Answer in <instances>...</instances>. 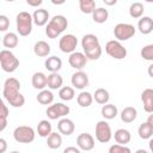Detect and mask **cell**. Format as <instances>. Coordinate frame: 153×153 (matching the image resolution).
<instances>
[{
    "instance_id": "obj_43",
    "label": "cell",
    "mask_w": 153,
    "mask_h": 153,
    "mask_svg": "<svg viewBox=\"0 0 153 153\" xmlns=\"http://www.w3.org/2000/svg\"><path fill=\"white\" fill-rule=\"evenodd\" d=\"M6 148H7V143H6V140H5L4 137H1V139H0V153H5Z\"/></svg>"
},
{
    "instance_id": "obj_24",
    "label": "cell",
    "mask_w": 153,
    "mask_h": 153,
    "mask_svg": "<svg viewBox=\"0 0 153 153\" xmlns=\"http://www.w3.org/2000/svg\"><path fill=\"white\" fill-rule=\"evenodd\" d=\"M53 127H51V123L47 120H42L38 122L37 124V133L41 137H48L53 131H51Z\"/></svg>"
},
{
    "instance_id": "obj_17",
    "label": "cell",
    "mask_w": 153,
    "mask_h": 153,
    "mask_svg": "<svg viewBox=\"0 0 153 153\" xmlns=\"http://www.w3.org/2000/svg\"><path fill=\"white\" fill-rule=\"evenodd\" d=\"M31 82H32V86L36 90H41L42 91V90H44L45 86H48V76L42 72H36L32 75Z\"/></svg>"
},
{
    "instance_id": "obj_18",
    "label": "cell",
    "mask_w": 153,
    "mask_h": 153,
    "mask_svg": "<svg viewBox=\"0 0 153 153\" xmlns=\"http://www.w3.org/2000/svg\"><path fill=\"white\" fill-rule=\"evenodd\" d=\"M32 19H33V23L37 25V26H43L45 25L49 19V12L44 8H38L33 12L32 14Z\"/></svg>"
},
{
    "instance_id": "obj_39",
    "label": "cell",
    "mask_w": 153,
    "mask_h": 153,
    "mask_svg": "<svg viewBox=\"0 0 153 153\" xmlns=\"http://www.w3.org/2000/svg\"><path fill=\"white\" fill-rule=\"evenodd\" d=\"M109 153H131L130 148L127 147V146H123V145H112L110 146L109 148Z\"/></svg>"
},
{
    "instance_id": "obj_3",
    "label": "cell",
    "mask_w": 153,
    "mask_h": 153,
    "mask_svg": "<svg viewBox=\"0 0 153 153\" xmlns=\"http://www.w3.org/2000/svg\"><path fill=\"white\" fill-rule=\"evenodd\" d=\"M67 26H68V22L66 19V17H63L61 14L54 16L49 20V23L45 27V35L49 38H56L67 29Z\"/></svg>"
},
{
    "instance_id": "obj_12",
    "label": "cell",
    "mask_w": 153,
    "mask_h": 153,
    "mask_svg": "<svg viewBox=\"0 0 153 153\" xmlns=\"http://www.w3.org/2000/svg\"><path fill=\"white\" fill-rule=\"evenodd\" d=\"M87 60H88V59L86 57V55H85L84 53L74 51V53H72V54L69 55V57H68V63H69V66H71L72 68L78 69V71H81V69L86 66Z\"/></svg>"
},
{
    "instance_id": "obj_31",
    "label": "cell",
    "mask_w": 153,
    "mask_h": 153,
    "mask_svg": "<svg viewBox=\"0 0 153 153\" xmlns=\"http://www.w3.org/2000/svg\"><path fill=\"white\" fill-rule=\"evenodd\" d=\"M93 99L98 104L105 105V104H108V102L110 99V94H109V92L105 88H97L94 94H93Z\"/></svg>"
},
{
    "instance_id": "obj_23",
    "label": "cell",
    "mask_w": 153,
    "mask_h": 153,
    "mask_svg": "<svg viewBox=\"0 0 153 153\" xmlns=\"http://www.w3.org/2000/svg\"><path fill=\"white\" fill-rule=\"evenodd\" d=\"M136 116H137V111L133 106H127V108H124L121 111V120L124 123H131V122H134L135 118H136Z\"/></svg>"
},
{
    "instance_id": "obj_1",
    "label": "cell",
    "mask_w": 153,
    "mask_h": 153,
    "mask_svg": "<svg viewBox=\"0 0 153 153\" xmlns=\"http://www.w3.org/2000/svg\"><path fill=\"white\" fill-rule=\"evenodd\" d=\"M19 91H20V82L18 79L8 78L5 80L2 96L8 102V104L13 108H20L25 103V98Z\"/></svg>"
},
{
    "instance_id": "obj_10",
    "label": "cell",
    "mask_w": 153,
    "mask_h": 153,
    "mask_svg": "<svg viewBox=\"0 0 153 153\" xmlns=\"http://www.w3.org/2000/svg\"><path fill=\"white\" fill-rule=\"evenodd\" d=\"M45 114L50 120H57L69 114V106L63 103H55L47 108Z\"/></svg>"
},
{
    "instance_id": "obj_41",
    "label": "cell",
    "mask_w": 153,
    "mask_h": 153,
    "mask_svg": "<svg viewBox=\"0 0 153 153\" xmlns=\"http://www.w3.org/2000/svg\"><path fill=\"white\" fill-rule=\"evenodd\" d=\"M63 153H81V152H80L79 148H76L74 146H69V147L63 149Z\"/></svg>"
},
{
    "instance_id": "obj_19",
    "label": "cell",
    "mask_w": 153,
    "mask_h": 153,
    "mask_svg": "<svg viewBox=\"0 0 153 153\" xmlns=\"http://www.w3.org/2000/svg\"><path fill=\"white\" fill-rule=\"evenodd\" d=\"M137 29L142 35H148L153 31V19L151 17H142L139 19Z\"/></svg>"
},
{
    "instance_id": "obj_48",
    "label": "cell",
    "mask_w": 153,
    "mask_h": 153,
    "mask_svg": "<svg viewBox=\"0 0 153 153\" xmlns=\"http://www.w3.org/2000/svg\"><path fill=\"white\" fill-rule=\"evenodd\" d=\"M135 153H148V152H147L146 149H142V148H140V149H137Z\"/></svg>"
},
{
    "instance_id": "obj_5",
    "label": "cell",
    "mask_w": 153,
    "mask_h": 153,
    "mask_svg": "<svg viewBox=\"0 0 153 153\" xmlns=\"http://www.w3.org/2000/svg\"><path fill=\"white\" fill-rule=\"evenodd\" d=\"M0 65L4 72L12 73L19 67V60L11 50L4 49L0 51Z\"/></svg>"
},
{
    "instance_id": "obj_16",
    "label": "cell",
    "mask_w": 153,
    "mask_h": 153,
    "mask_svg": "<svg viewBox=\"0 0 153 153\" xmlns=\"http://www.w3.org/2000/svg\"><path fill=\"white\" fill-rule=\"evenodd\" d=\"M141 100L143 104V110L148 114L153 112V88H146L141 93Z\"/></svg>"
},
{
    "instance_id": "obj_28",
    "label": "cell",
    "mask_w": 153,
    "mask_h": 153,
    "mask_svg": "<svg viewBox=\"0 0 153 153\" xmlns=\"http://www.w3.org/2000/svg\"><path fill=\"white\" fill-rule=\"evenodd\" d=\"M36 99H37V102H38L39 104H42V105H49V104H51L53 100H54V94H53V92L49 91V90H42V91L37 94Z\"/></svg>"
},
{
    "instance_id": "obj_26",
    "label": "cell",
    "mask_w": 153,
    "mask_h": 153,
    "mask_svg": "<svg viewBox=\"0 0 153 153\" xmlns=\"http://www.w3.org/2000/svg\"><path fill=\"white\" fill-rule=\"evenodd\" d=\"M62 84H63V79L59 73H50L48 75V87L50 90L61 88Z\"/></svg>"
},
{
    "instance_id": "obj_6",
    "label": "cell",
    "mask_w": 153,
    "mask_h": 153,
    "mask_svg": "<svg viewBox=\"0 0 153 153\" xmlns=\"http://www.w3.org/2000/svg\"><path fill=\"white\" fill-rule=\"evenodd\" d=\"M13 137L19 143H30L35 140V130L29 126H19L14 129Z\"/></svg>"
},
{
    "instance_id": "obj_20",
    "label": "cell",
    "mask_w": 153,
    "mask_h": 153,
    "mask_svg": "<svg viewBox=\"0 0 153 153\" xmlns=\"http://www.w3.org/2000/svg\"><path fill=\"white\" fill-rule=\"evenodd\" d=\"M44 66L50 73H57L62 68V61L57 56H50L45 60Z\"/></svg>"
},
{
    "instance_id": "obj_21",
    "label": "cell",
    "mask_w": 153,
    "mask_h": 153,
    "mask_svg": "<svg viewBox=\"0 0 153 153\" xmlns=\"http://www.w3.org/2000/svg\"><path fill=\"white\" fill-rule=\"evenodd\" d=\"M33 53L38 57H45L50 54V45L45 41H38L35 43Z\"/></svg>"
},
{
    "instance_id": "obj_35",
    "label": "cell",
    "mask_w": 153,
    "mask_h": 153,
    "mask_svg": "<svg viewBox=\"0 0 153 153\" xmlns=\"http://www.w3.org/2000/svg\"><path fill=\"white\" fill-rule=\"evenodd\" d=\"M137 133H139V136L141 139L147 140V139H151L152 137V135H153V128L147 122H143V123L140 124Z\"/></svg>"
},
{
    "instance_id": "obj_13",
    "label": "cell",
    "mask_w": 153,
    "mask_h": 153,
    "mask_svg": "<svg viewBox=\"0 0 153 153\" xmlns=\"http://www.w3.org/2000/svg\"><path fill=\"white\" fill-rule=\"evenodd\" d=\"M76 145L81 151H91L94 148V137L88 133H81L76 137Z\"/></svg>"
},
{
    "instance_id": "obj_9",
    "label": "cell",
    "mask_w": 153,
    "mask_h": 153,
    "mask_svg": "<svg viewBox=\"0 0 153 153\" xmlns=\"http://www.w3.org/2000/svg\"><path fill=\"white\" fill-rule=\"evenodd\" d=\"M112 137V133H111V128L109 126V123L106 121H99L96 124V139L97 141L102 142V143H106L111 140Z\"/></svg>"
},
{
    "instance_id": "obj_11",
    "label": "cell",
    "mask_w": 153,
    "mask_h": 153,
    "mask_svg": "<svg viewBox=\"0 0 153 153\" xmlns=\"http://www.w3.org/2000/svg\"><path fill=\"white\" fill-rule=\"evenodd\" d=\"M78 45V38L72 35V33H67V35H63L60 41H59V48L62 53H74L75 48Z\"/></svg>"
},
{
    "instance_id": "obj_7",
    "label": "cell",
    "mask_w": 153,
    "mask_h": 153,
    "mask_svg": "<svg viewBox=\"0 0 153 153\" xmlns=\"http://www.w3.org/2000/svg\"><path fill=\"white\" fill-rule=\"evenodd\" d=\"M105 51L109 56H111L112 59H116V60H122L128 54L127 49L118 41H115V39L109 41L105 44Z\"/></svg>"
},
{
    "instance_id": "obj_25",
    "label": "cell",
    "mask_w": 153,
    "mask_h": 153,
    "mask_svg": "<svg viewBox=\"0 0 153 153\" xmlns=\"http://www.w3.org/2000/svg\"><path fill=\"white\" fill-rule=\"evenodd\" d=\"M108 17H109V12L106 8L104 7H97L93 13H92V19L93 22L98 23V24H103L108 20Z\"/></svg>"
},
{
    "instance_id": "obj_29",
    "label": "cell",
    "mask_w": 153,
    "mask_h": 153,
    "mask_svg": "<svg viewBox=\"0 0 153 153\" xmlns=\"http://www.w3.org/2000/svg\"><path fill=\"white\" fill-rule=\"evenodd\" d=\"M47 145L49 148L51 149H57L61 147L62 145V137H61V134L59 133H51L48 137H47Z\"/></svg>"
},
{
    "instance_id": "obj_14",
    "label": "cell",
    "mask_w": 153,
    "mask_h": 153,
    "mask_svg": "<svg viewBox=\"0 0 153 153\" xmlns=\"http://www.w3.org/2000/svg\"><path fill=\"white\" fill-rule=\"evenodd\" d=\"M72 85L78 88V90H84L87 85H88V76L85 72L82 71H76L75 73H73L72 75Z\"/></svg>"
},
{
    "instance_id": "obj_4",
    "label": "cell",
    "mask_w": 153,
    "mask_h": 153,
    "mask_svg": "<svg viewBox=\"0 0 153 153\" xmlns=\"http://www.w3.org/2000/svg\"><path fill=\"white\" fill-rule=\"evenodd\" d=\"M16 22H17V31L20 36H29L32 31V23H33V19H32V16L29 13V12H19L17 14V18H16Z\"/></svg>"
},
{
    "instance_id": "obj_27",
    "label": "cell",
    "mask_w": 153,
    "mask_h": 153,
    "mask_svg": "<svg viewBox=\"0 0 153 153\" xmlns=\"http://www.w3.org/2000/svg\"><path fill=\"white\" fill-rule=\"evenodd\" d=\"M102 116L105 118V120H112L117 116L118 114V110H117V106L114 105V104H105L102 106Z\"/></svg>"
},
{
    "instance_id": "obj_32",
    "label": "cell",
    "mask_w": 153,
    "mask_h": 153,
    "mask_svg": "<svg viewBox=\"0 0 153 153\" xmlns=\"http://www.w3.org/2000/svg\"><path fill=\"white\" fill-rule=\"evenodd\" d=\"M76 102L78 104L81 106V108H87L92 104L93 102V96L90 93V92H86V91H82L78 94L76 97Z\"/></svg>"
},
{
    "instance_id": "obj_40",
    "label": "cell",
    "mask_w": 153,
    "mask_h": 153,
    "mask_svg": "<svg viewBox=\"0 0 153 153\" xmlns=\"http://www.w3.org/2000/svg\"><path fill=\"white\" fill-rule=\"evenodd\" d=\"M8 26H10V20H8V18H7L6 16L1 14V16H0V31L5 32V31L8 29Z\"/></svg>"
},
{
    "instance_id": "obj_45",
    "label": "cell",
    "mask_w": 153,
    "mask_h": 153,
    "mask_svg": "<svg viewBox=\"0 0 153 153\" xmlns=\"http://www.w3.org/2000/svg\"><path fill=\"white\" fill-rule=\"evenodd\" d=\"M147 73H148V75L151 76V78H153V63L148 67V69H147Z\"/></svg>"
},
{
    "instance_id": "obj_8",
    "label": "cell",
    "mask_w": 153,
    "mask_h": 153,
    "mask_svg": "<svg viewBox=\"0 0 153 153\" xmlns=\"http://www.w3.org/2000/svg\"><path fill=\"white\" fill-rule=\"evenodd\" d=\"M135 35V27L128 23H120L114 29V36L117 41H128Z\"/></svg>"
},
{
    "instance_id": "obj_2",
    "label": "cell",
    "mask_w": 153,
    "mask_h": 153,
    "mask_svg": "<svg viewBox=\"0 0 153 153\" xmlns=\"http://www.w3.org/2000/svg\"><path fill=\"white\" fill-rule=\"evenodd\" d=\"M81 47L84 54L88 60H98L102 56V47L99 39L93 33H87L81 39Z\"/></svg>"
},
{
    "instance_id": "obj_47",
    "label": "cell",
    "mask_w": 153,
    "mask_h": 153,
    "mask_svg": "<svg viewBox=\"0 0 153 153\" xmlns=\"http://www.w3.org/2000/svg\"><path fill=\"white\" fill-rule=\"evenodd\" d=\"M148 146H149V151L153 153V137L149 139V142H148Z\"/></svg>"
},
{
    "instance_id": "obj_49",
    "label": "cell",
    "mask_w": 153,
    "mask_h": 153,
    "mask_svg": "<svg viewBox=\"0 0 153 153\" xmlns=\"http://www.w3.org/2000/svg\"><path fill=\"white\" fill-rule=\"evenodd\" d=\"M10 153H19L18 151H13V152H10Z\"/></svg>"
},
{
    "instance_id": "obj_22",
    "label": "cell",
    "mask_w": 153,
    "mask_h": 153,
    "mask_svg": "<svg viewBox=\"0 0 153 153\" xmlns=\"http://www.w3.org/2000/svg\"><path fill=\"white\" fill-rule=\"evenodd\" d=\"M114 137H115V141L118 143V145H123L126 146V143H129L130 142V139H131V135L129 133V130L127 129H117L114 134Z\"/></svg>"
},
{
    "instance_id": "obj_33",
    "label": "cell",
    "mask_w": 153,
    "mask_h": 153,
    "mask_svg": "<svg viewBox=\"0 0 153 153\" xmlns=\"http://www.w3.org/2000/svg\"><path fill=\"white\" fill-rule=\"evenodd\" d=\"M143 5L141 2H133L129 7V14L131 18L134 19H140L142 18V14H143Z\"/></svg>"
},
{
    "instance_id": "obj_30",
    "label": "cell",
    "mask_w": 153,
    "mask_h": 153,
    "mask_svg": "<svg viewBox=\"0 0 153 153\" xmlns=\"http://www.w3.org/2000/svg\"><path fill=\"white\" fill-rule=\"evenodd\" d=\"M2 44L5 48L12 49L18 45V36L14 32H7L2 38Z\"/></svg>"
},
{
    "instance_id": "obj_36",
    "label": "cell",
    "mask_w": 153,
    "mask_h": 153,
    "mask_svg": "<svg viewBox=\"0 0 153 153\" xmlns=\"http://www.w3.org/2000/svg\"><path fill=\"white\" fill-rule=\"evenodd\" d=\"M75 96V92H74V88L71 87V86H63L60 88L59 91V97L62 99V100H72Z\"/></svg>"
},
{
    "instance_id": "obj_42",
    "label": "cell",
    "mask_w": 153,
    "mask_h": 153,
    "mask_svg": "<svg viewBox=\"0 0 153 153\" xmlns=\"http://www.w3.org/2000/svg\"><path fill=\"white\" fill-rule=\"evenodd\" d=\"M42 0H26V4L29 6H33V7H37L39 5H42Z\"/></svg>"
},
{
    "instance_id": "obj_34",
    "label": "cell",
    "mask_w": 153,
    "mask_h": 153,
    "mask_svg": "<svg viewBox=\"0 0 153 153\" xmlns=\"http://www.w3.org/2000/svg\"><path fill=\"white\" fill-rule=\"evenodd\" d=\"M79 8L85 14H92L96 10V1L93 0H80L79 1Z\"/></svg>"
},
{
    "instance_id": "obj_44",
    "label": "cell",
    "mask_w": 153,
    "mask_h": 153,
    "mask_svg": "<svg viewBox=\"0 0 153 153\" xmlns=\"http://www.w3.org/2000/svg\"><path fill=\"white\" fill-rule=\"evenodd\" d=\"M146 122H147V123H148V124H149V126L153 128V112H152V114H151V115L147 117V121H146Z\"/></svg>"
},
{
    "instance_id": "obj_38",
    "label": "cell",
    "mask_w": 153,
    "mask_h": 153,
    "mask_svg": "<svg viewBox=\"0 0 153 153\" xmlns=\"http://www.w3.org/2000/svg\"><path fill=\"white\" fill-rule=\"evenodd\" d=\"M140 55L143 60L146 61H153V44H147L145 45L141 51H140Z\"/></svg>"
},
{
    "instance_id": "obj_46",
    "label": "cell",
    "mask_w": 153,
    "mask_h": 153,
    "mask_svg": "<svg viewBox=\"0 0 153 153\" xmlns=\"http://www.w3.org/2000/svg\"><path fill=\"white\" fill-rule=\"evenodd\" d=\"M117 1L116 0H111V1H109V0H104V4L105 5H109V6H111V5H115Z\"/></svg>"
},
{
    "instance_id": "obj_15",
    "label": "cell",
    "mask_w": 153,
    "mask_h": 153,
    "mask_svg": "<svg viewBox=\"0 0 153 153\" xmlns=\"http://www.w3.org/2000/svg\"><path fill=\"white\" fill-rule=\"evenodd\" d=\"M57 129H59V133L62 134V135H66V136H69L74 133V129H75V126H74V122L69 118H61L57 123Z\"/></svg>"
},
{
    "instance_id": "obj_37",
    "label": "cell",
    "mask_w": 153,
    "mask_h": 153,
    "mask_svg": "<svg viewBox=\"0 0 153 153\" xmlns=\"http://www.w3.org/2000/svg\"><path fill=\"white\" fill-rule=\"evenodd\" d=\"M1 110H0V131H4V129L7 126V117H8V108L6 106V104L4 102H1L0 104Z\"/></svg>"
}]
</instances>
